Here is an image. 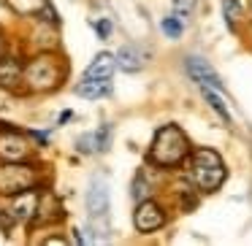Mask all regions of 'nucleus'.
<instances>
[{"mask_svg": "<svg viewBox=\"0 0 252 246\" xmlns=\"http://www.w3.org/2000/svg\"><path fill=\"white\" fill-rule=\"evenodd\" d=\"M222 17L230 30L239 27V19L244 17V3L241 0H222Z\"/></svg>", "mask_w": 252, "mask_h": 246, "instance_id": "15", "label": "nucleus"}, {"mask_svg": "<svg viewBox=\"0 0 252 246\" xmlns=\"http://www.w3.org/2000/svg\"><path fill=\"white\" fill-rule=\"evenodd\" d=\"M147 195H149V190H147V181L138 176V179H133V197H136L138 203L141 200H147Z\"/></svg>", "mask_w": 252, "mask_h": 246, "instance_id": "20", "label": "nucleus"}, {"mask_svg": "<svg viewBox=\"0 0 252 246\" xmlns=\"http://www.w3.org/2000/svg\"><path fill=\"white\" fill-rule=\"evenodd\" d=\"M114 65L120 68V71H125V73H136V71H141V68L147 65V52H144L141 46H136V44H125L120 52H117Z\"/></svg>", "mask_w": 252, "mask_h": 246, "instance_id": "10", "label": "nucleus"}, {"mask_svg": "<svg viewBox=\"0 0 252 246\" xmlns=\"http://www.w3.org/2000/svg\"><path fill=\"white\" fill-rule=\"evenodd\" d=\"M38 181V170L30 168L25 163H0V195H14V192H22L35 187Z\"/></svg>", "mask_w": 252, "mask_h": 246, "instance_id": "5", "label": "nucleus"}, {"mask_svg": "<svg viewBox=\"0 0 252 246\" xmlns=\"http://www.w3.org/2000/svg\"><path fill=\"white\" fill-rule=\"evenodd\" d=\"M160 27H163V33L168 35V38H179V35H182V22H179V17H165L163 22H160Z\"/></svg>", "mask_w": 252, "mask_h": 246, "instance_id": "18", "label": "nucleus"}, {"mask_svg": "<svg viewBox=\"0 0 252 246\" xmlns=\"http://www.w3.org/2000/svg\"><path fill=\"white\" fill-rule=\"evenodd\" d=\"M87 214H90V238L93 241H109L111 224H109V184L103 176H95L87 190Z\"/></svg>", "mask_w": 252, "mask_h": 246, "instance_id": "2", "label": "nucleus"}, {"mask_svg": "<svg viewBox=\"0 0 252 246\" xmlns=\"http://www.w3.org/2000/svg\"><path fill=\"white\" fill-rule=\"evenodd\" d=\"M28 154H30L28 138L17 136V133H8L6 138H0V160H6V163H22V160H28Z\"/></svg>", "mask_w": 252, "mask_h": 246, "instance_id": "8", "label": "nucleus"}, {"mask_svg": "<svg viewBox=\"0 0 252 246\" xmlns=\"http://www.w3.org/2000/svg\"><path fill=\"white\" fill-rule=\"evenodd\" d=\"M201 95L206 98V103L212 106V109L217 111L220 116H222V122H225V125H230V114H228V106L222 103V98H220V95L214 92V89H206V87H201Z\"/></svg>", "mask_w": 252, "mask_h": 246, "instance_id": "17", "label": "nucleus"}, {"mask_svg": "<svg viewBox=\"0 0 252 246\" xmlns=\"http://www.w3.org/2000/svg\"><path fill=\"white\" fill-rule=\"evenodd\" d=\"M22 82V65L17 60H8V57H0V87L14 89Z\"/></svg>", "mask_w": 252, "mask_h": 246, "instance_id": "13", "label": "nucleus"}, {"mask_svg": "<svg viewBox=\"0 0 252 246\" xmlns=\"http://www.w3.org/2000/svg\"><path fill=\"white\" fill-rule=\"evenodd\" d=\"M111 146V125H100L95 133L79 138V152L84 154H100Z\"/></svg>", "mask_w": 252, "mask_h": 246, "instance_id": "11", "label": "nucleus"}, {"mask_svg": "<svg viewBox=\"0 0 252 246\" xmlns=\"http://www.w3.org/2000/svg\"><path fill=\"white\" fill-rule=\"evenodd\" d=\"M185 68H187V73L198 82V87L222 92V79H220L217 71L209 65V60H203V57H198V55H190V57H187V62H185Z\"/></svg>", "mask_w": 252, "mask_h": 246, "instance_id": "6", "label": "nucleus"}, {"mask_svg": "<svg viewBox=\"0 0 252 246\" xmlns=\"http://www.w3.org/2000/svg\"><path fill=\"white\" fill-rule=\"evenodd\" d=\"M111 73H114V55H109V52H100V55L87 65L84 79H111Z\"/></svg>", "mask_w": 252, "mask_h": 246, "instance_id": "12", "label": "nucleus"}, {"mask_svg": "<svg viewBox=\"0 0 252 246\" xmlns=\"http://www.w3.org/2000/svg\"><path fill=\"white\" fill-rule=\"evenodd\" d=\"M192 181H195L198 190H217L225 181V163L214 149H198L192 152V165H190Z\"/></svg>", "mask_w": 252, "mask_h": 246, "instance_id": "4", "label": "nucleus"}, {"mask_svg": "<svg viewBox=\"0 0 252 246\" xmlns=\"http://www.w3.org/2000/svg\"><path fill=\"white\" fill-rule=\"evenodd\" d=\"M6 3L22 17H33V14H38L46 6V0H6Z\"/></svg>", "mask_w": 252, "mask_h": 246, "instance_id": "16", "label": "nucleus"}, {"mask_svg": "<svg viewBox=\"0 0 252 246\" xmlns=\"http://www.w3.org/2000/svg\"><path fill=\"white\" fill-rule=\"evenodd\" d=\"M35 206H38V192H33V187H30V190L14 192V203L8 206V214H11V219L28 222L35 217Z\"/></svg>", "mask_w": 252, "mask_h": 246, "instance_id": "9", "label": "nucleus"}, {"mask_svg": "<svg viewBox=\"0 0 252 246\" xmlns=\"http://www.w3.org/2000/svg\"><path fill=\"white\" fill-rule=\"evenodd\" d=\"M63 76H65V68L55 55H38L28 62V68H22V82L33 92H46V89L60 87Z\"/></svg>", "mask_w": 252, "mask_h": 246, "instance_id": "3", "label": "nucleus"}, {"mask_svg": "<svg viewBox=\"0 0 252 246\" xmlns=\"http://www.w3.org/2000/svg\"><path fill=\"white\" fill-rule=\"evenodd\" d=\"M95 30H98V35L100 38H109V33H111V22H95Z\"/></svg>", "mask_w": 252, "mask_h": 246, "instance_id": "21", "label": "nucleus"}, {"mask_svg": "<svg viewBox=\"0 0 252 246\" xmlns=\"http://www.w3.org/2000/svg\"><path fill=\"white\" fill-rule=\"evenodd\" d=\"M195 11V0H174V14L176 17H190Z\"/></svg>", "mask_w": 252, "mask_h": 246, "instance_id": "19", "label": "nucleus"}, {"mask_svg": "<svg viewBox=\"0 0 252 246\" xmlns=\"http://www.w3.org/2000/svg\"><path fill=\"white\" fill-rule=\"evenodd\" d=\"M111 84L109 79H82V82L76 84V95H82V98H103V95H109Z\"/></svg>", "mask_w": 252, "mask_h": 246, "instance_id": "14", "label": "nucleus"}, {"mask_svg": "<svg viewBox=\"0 0 252 246\" xmlns=\"http://www.w3.org/2000/svg\"><path fill=\"white\" fill-rule=\"evenodd\" d=\"M133 222H136L138 233H152V230H158L165 224V214L155 200H141L136 208V214H133Z\"/></svg>", "mask_w": 252, "mask_h": 246, "instance_id": "7", "label": "nucleus"}, {"mask_svg": "<svg viewBox=\"0 0 252 246\" xmlns=\"http://www.w3.org/2000/svg\"><path fill=\"white\" fill-rule=\"evenodd\" d=\"M3 55H6V35L0 33V57H3Z\"/></svg>", "mask_w": 252, "mask_h": 246, "instance_id": "22", "label": "nucleus"}, {"mask_svg": "<svg viewBox=\"0 0 252 246\" xmlns=\"http://www.w3.org/2000/svg\"><path fill=\"white\" fill-rule=\"evenodd\" d=\"M187 154H190V141H187V136L176 125H165L155 133L149 160L158 163L160 168H174V165H179Z\"/></svg>", "mask_w": 252, "mask_h": 246, "instance_id": "1", "label": "nucleus"}]
</instances>
